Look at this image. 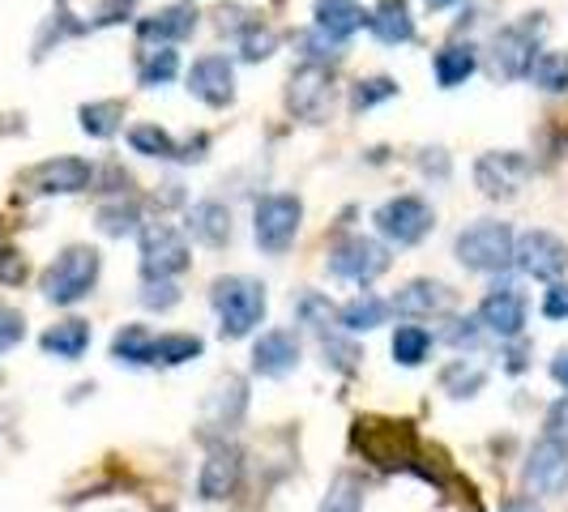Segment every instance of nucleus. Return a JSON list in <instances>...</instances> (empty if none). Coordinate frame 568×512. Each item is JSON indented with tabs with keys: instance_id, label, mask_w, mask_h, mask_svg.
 <instances>
[{
	"instance_id": "f257e3e1",
	"label": "nucleus",
	"mask_w": 568,
	"mask_h": 512,
	"mask_svg": "<svg viewBox=\"0 0 568 512\" xmlns=\"http://www.w3.org/2000/svg\"><path fill=\"white\" fill-rule=\"evenodd\" d=\"M210 308L219 316V334L227 341H240L265 320L270 295H265V283H256L248 274H227L210 286Z\"/></svg>"
},
{
	"instance_id": "f03ea898",
	"label": "nucleus",
	"mask_w": 568,
	"mask_h": 512,
	"mask_svg": "<svg viewBox=\"0 0 568 512\" xmlns=\"http://www.w3.org/2000/svg\"><path fill=\"white\" fill-rule=\"evenodd\" d=\"M99 274H103V256H99V248H90V244H69V248L43 269L39 290H43L48 304L73 308V304H82L85 295H94Z\"/></svg>"
},
{
	"instance_id": "7ed1b4c3",
	"label": "nucleus",
	"mask_w": 568,
	"mask_h": 512,
	"mask_svg": "<svg viewBox=\"0 0 568 512\" xmlns=\"http://www.w3.org/2000/svg\"><path fill=\"white\" fill-rule=\"evenodd\" d=\"M513 244H517V235H513L509 223L479 218L454 239V256L457 265L470 269V274H505L513 265Z\"/></svg>"
},
{
	"instance_id": "20e7f679",
	"label": "nucleus",
	"mask_w": 568,
	"mask_h": 512,
	"mask_svg": "<svg viewBox=\"0 0 568 512\" xmlns=\"http://www.w3.org/2000/svg\"><path fill=\"white\" fill-rule=\"evenodd\" d=\"M542 30H547L542 13H526L521 22H509V27L496 30V34H491V43H487V64H491V73H496V78H505V82L526 78V73H530V64H535V57H539Z\"/></svg>"
},
{
	"instance_id": "39448f33",
	"label": "nucleus",
	"mask_w": 568,
	"mask_h": 512,
	"mask_svg": "<svg viewBox=\"0 0 568 512\" xmlns=\"http://www.w3.org/2000/svg\"><path fill=\"white\" fill-rule=\"evenodd\" d=\"M304 227V201L295 193H270L253 205V239L265 256H283Z\"/></svg>"
},
{
	"instance_id": "423d86ee",
	"label": "nucleus",
	"mask_w": 568,
	"mask_h": 512,
	"mask_svg": "<svg viewBox=\"0 0 568 512\" xmlns=\"http://www.w3.org/2000/svg\"><path fill=\"white\" fill-rule=\"evenodd\" d=\"M372 223H376V231H381L389 244L415 248V244H424L427 235H432V227H436V209H432L424 197H415V193H402V197H389L385 205H376Z\"/></svg>"
},
{
	"instance_id": "0eeeda50",
	"label": "nucleus",
	"mask_w": 568,
	"mask_h": 512,
	"mask_svg": "<svg viewBox=\"0 0 568 512\" xmlns=\"http://www.w3.org/2000/svg\"><path fill=\"white\" fill-rule=\"evenodd\" d=\"M138 248H142L145 283H154V278H180V274L193 265L189 239L171 227V223H142V231H138Z\"/></svg>"
},
{
	"instance_id": "6e6552de",
	"label": "nucleus",
	"mask_w": 568,
	"mask_h": 512,
	"mask_svg": "<svg viewBox=\"0 0 568 512\" xmlns=\"http://www.w3.org/2000/svg\"><path fill=\"white\" fill-rule=\"evenodd\" d=\"M513 265L526 278H535V283H560L568 269V244L556 231H542V227L526 231L513 244Z\"/></svg>"
},
{
	"instance_id": "1a4fd4ad",
	"label": "nucleus",
	"mask_w": 568,
	"mask_h": 512,
	"mask_svg": "<svg viewBox=\"0 0 568 512\" xmlns=\"http://www.w3.org/2000/svg\"><path fill=\"white\" fill-rule=\"evenodd\" d=\"M526 316H530V299H526V290L517 283H500L491 286L484 295V304H479V325H484V334L500 341H517L526 334Z\"/></svg>"
},
{
	"instance_id": "9d476101",
	"label": "nucleus",
	"mask_w": 568,
	"mask_h": 512,
	"mask_svg": "<svg viewBox=\"0 0 568 512\" xmlns=\"http://www.w3.org/2000/svg\"><path fill=\"white\" fill-rule=\"evenodd\" d=\"M389 269V248L376 244L372 235H346L329 248V274L342 283H359L368 286Z\"/></svg>"
},
{
	"instance_id": "9b49d317",
	"label": "nucleus",
	"mask_w": 568,
	"mask_h": 512,
	"mask_svg": "<svg viewBox=\"0 0 568 512\" xmlns=\"http://www.w3.org/2000/svg\"><path fill=\"white\" fill-rule=\"evenodd\" d=\"M521 483L530 495H568V444L542 436L530 444V453L521 461Z\"/></svg>"
},
{
	"instance_id": "f8f14e48",
	"label": "nucleus",
	"mask_w": 568,
	"mask_h": 512,
	"mask_svg": "<svg viewBox=\"0 0 568 512\" xmlns=\"http://www.w3.org/2000/svg\"><path fill=\"white\" fill-rule=\"evenodd\" d=\"M22 184L34 197H73V193H85L94 184V163H85L78 154H60V158L30 167L22 175Z\"/></svg>"
},
{
	"instance_id": "ddd939ff",
	"label": "nucleus",
	"mask_w": 568,
	"mask_h": 512,
	"mask_svg": "<svg viewBox=\"0 0 568 512\" xmlns=\"http://www.w3.org/2000/svg\"><path fill=\"white\" fill-rule=\"evenodd\" d=\"M535 163L521 150H487L475 163V184L487 201H513L521 193V184L530 180Z\"/></svg>"
},
{
	"instance_id": "4468645a",
	"label": "nucleus",
	"mask_w": 568,
	"mask_h": 512,
	"mask_svg": "<svg viewBox=\"0 0 568 512\" xmlns=\"http://www.w3.org/2000/svg\"><path fill=\"white\" fill-rule=\"evenodd\" d=\"M286 107L291 115H300V120H325L329 107H334V73H329V64H300L295 73H291V82H286Z\"/></svg>"
},
{
	"instance_id": "2eb2a0df",
	"label": "nucleus",
	"mask_w": 568,
	"mask_h": 512,
	"mask_svg": "<svg viewBox=\"0 0 568 512\" xmlns=\"http://www.w3.org/2000/svg\"><path fill=\"white\" fill-rule=\"evenodd\" d=\"M389 308L402 320H415V325L419 320H440V316H449L457 308V290L449 283H440V278H410L389 299Z\"/></svg>"
},
{
	"instance_id": "dca6fc26",
	"label": "nucleus",
	"mask_w": 568,
	"mask_h": 512,
	"mask_svg": "<svg viewBox=\"0 0 568 512\" xmlns=\"http://www.w3.org/2000/svg\"><path fill=\"white\" fill-rule=\"evenodd\" d=\"M240 483H244V453L235 444H214L210 457L201 461L197 495L205 504H219V500H231Z\"/></svg>"
},
{
	"instance_id": "f3484780",
	"label": "nucleus",
	"mask_w": 568,
	"mask_h": 512,
	"mask_svg": "<svg viewBox=\"0 0 568 512\" xmlns=\"http://www.w3.org/2000/svg\"><path fill=\"white\" fill-rule=\"evenodd\" d=\"M189 94L197 103H205V107H227L231 99H235V64H231V57L210 52V57L193 60V69H189Z\"/></svg>"
},
{
	"instance_id": "a211bd4d",
	"label": "nucleus",
	"mask_w": 568,
	"mask_h": 512,
	"mask_svg": "<svg viewBox=\"0 0 568 512\" xmlns=\"http://www.w3.org/2000/svg\"><path fill=\"white\" fill-rule=\"evenodd\" d=\"M244 410H248V385L240 380V376H223L214 389H210V398H205V410H201V431L210 436V431H219V436H231L240 419H244Z\"/></svg>"
},
{
	"instance_id": "6ab92c4d",
	"label": "nucleus",
	"mask_w": 568,
	"mask_h": 512,
	"mask_svg": "<svg viewBox=\"0 0 568 512\" xmlns=\"http://www.w3.org/2000/svg\"><path fill=\"white\" fill-rule=\"evenodd\" d=\"M300 368V338L291 329H265L253 341V371L265 380H283Z\"/></svg>"
},
{
	"instance_id": "aec40b11",
	"label": "nucleus",
	"mask_w": 568,
	"mask_h": 512,
	"mask_svg": "<svg viewBox=\"0 0 568 512\" xmlns=\"http://www.w3.org/2000/svg\"><path fill=\"white\" fill-rule=\"evenodd\" d=\"M197 4H189V0H175V4H163L159 13H150L138 22V39L142 43H159V48H171V43H180V39H189L193 30H197Z\"/></svg>"
},
{
	"instance_id": "412c9836",
	"label": "nucleus",
	"mask_w": 568,
	"mask_h": 512,
	"mask_svg": "<svg viewBox=\"0 0 568 512\" xmlns=\"http://www.w3.org/2000/svg\"><path fill=\"white\" fill-rule=\"evenodd\" d=\"M90 320L82 316H69V320H57L52 329H43V338H39V350L43 355H52L60 363H78L85 350H90Z\"/></svg>"
},
{
	"instance_id": "4be33fe9",
	"label": "nucleus",
	"mask_w": 568,
	"mask_h": 512,
	"mask_svg": "<svg viewBox=\"0 0 568 512\" xmlns=\"http://www.w3.org/2000/svg\"><path fill=\"white\" fill-rule=\"evenodd\" d=\"M359 27H368V13L355 0H316L313 4V30H321L334 43H346Z\"/></svg>"
},
{
	"instance_id": "5701e85b",
	"label": "nucleus",
	"mask_w": 568,
	"mask_h": 512,
	"mask_svg": "<svg viewBox=\"0 0 568 512\" xmlns=\"http://www.w3.org/2000/svg\"><path fill=\"white\" fill-rule=\"evenodd\" d=\"M368 30L385 48H402L415 39V13L406 0H376V9L368 13Z\"/></svg>"
},
{
	"instance_id": "b1692460",
	"label": "nucleus",
	"mask_w": 568,
	"mask_h": 512,
	"mask_svg": "<svg viewBox=\"0 0 568 512\" xmlns=\"http://www.w3.org/2000/svg\"><path fill=\"white\" fill-rule=\"evenodd\" d=\"M189 235L205 248H223L231 244V209L223 201H197L189 209Z\"/></svg>"
},
{
	"instance_id": "393cba45",
	"label": "nucleus",
	"mask_w": 568,
	"mask_h": 512,
	"mask_svg": "<svg viewBox=\"0 0 568 512\" xmlns=\"http://www.w3.org/2000/svg\"><path fill=\"white\" fill-rule=\"evenodd\" d=\"M479 69V48L475 43H449L432 57V73H436V85L440 90H457L466 85V78Z\"/></svg>"
},
{
	"instance_id": "a878e982",
	"label": "nucleus",
	"mask_w": 568,
	"mask_h": 512,
	"mask_svg": "<svg viewBox=\"0 0 568 512\" xmlns=\"http://www.w3.org/2000/svg\"><path fill=\"white\" fill-rule=\"evenodd\" d=\"M389 313H394V308H389L381 295L364 290V295L346 299V304L338 308V325L346 329V334H368V329H376V325H385Z\"/></svg>"
},
{
	"instance_id": "bb28decb",
	"label": "nucleus",
	"mask_w": 568,
	"mask_h": 512,
	"mask_svg": "<svg viewBox=\"0 0 568 512\" xmlns=\"http://www.w3.org/2000/svg\"><path fill=\"white\" fill-rule=\"evenodd\" d=\"M129 145H133V154H142V158L184 163V145L175 142L168 129H159V124H133V129H129Z\"/></svg>"
},
{
	"instance_id": "cd10ccee",
	"label": "nucleus",
	"mask_w": 568,
	"mask_h": 512,
	"mask_svg": "<svg viewBox=\"0 0 568 512\" xmlns=\"http://www.w3.org/2000/svg\"><path fill=\"white\" fill-rule=\"evenodd\" d=\"M205 341L197 334H154L150 346V368H180L189 359H201Z\"/></svg>"
},
{
	"instance_id": "c85d7f7f",
	"label": "nucleus",
	"mask_w": 568,
	"mask_h": 512,
	"mask_svg": "<svg viewBox=\"0 0 568 512\" xmlns=\"http://www.w3.org/2000/svg\"><path fill=\"white\" fill-rule=\"evenodd\" d=\"M150 346H154V334L145 325H124L112 338V359L124 368H150Z\"/></svg>"
},
{
	"instance_id": "c756f323",
	"label": "nucleus",
	"mask_w": 568,
	"mask_h": 512,
	"mask_svg": "<svg viewBox=\"0 0 568 512\" xmlns=\"http://www.w3.org/2000/svg\"><path fill=\"white\" fill-rule=\"evenodd\" d=\"M432 329H424V325H398V334H394V341H389V350H394V363H402V368H419L427 355H432Z\"/></svg>"
},
{
	"instance_id": "7c9ffc66",
	"label": "nucleus",
	"mask_w": 568,
	"mask_h": 512,
	"mask_svg": "<svg viewBox=\"0 0 568 512\" xmlns=\"http://www.w3.org/2000/svg\"><path fill=\"white\" fill-rule=\"evenodd\" d=\"M78 120H82V133L99 137V142H108V137H115V133H120V124H124V103H120V99L85 103L82 112H78Z\"/></svg>"
},
{
	"instance_id": "2f4dec72",
	"label": "nucleus",
	"mask_w": 568,
	"mask_h": 512,
	"mask_svg": "<svg viewBox=\"0 0 568 512\" xmlns=\"http://www.w3.org/2000/svg\"><path fill=\"white\" fill-rule=\"evenodd\" d=\"M484 385H487V368H479L475 359H454V363H445V371H440V389L449 398H475Z\"/></svg>"
},
{
	"instance_id": "473e14b6",
	"label": "nucleus",
	"mask_w": 568,
	"mask_h": 512,
	"mask_svg": "<svg viewBox=\"0 0 568 512\" xmlns=\"http://www.w3.org/2000/svg\"><path fill=\"white\" fill-rule=\"evenodd\" d=\"M99 231L112 235V239L138 235V231H142V209H138V201L115 197V201H108V205H99Z\"/></svg>"
},
{
	"instance_id": "72a5a7b5",
	"label": "nucleus",
	"mask_w": 568,
	"mask_h": 512,
	"mask_svg": "<svg viewBox=\"0 0 568 512\" xmlns=\"http://www.w3.org/2000/svg\"><path fill=\"white\" fill-rule=\"evenodd\" d=\"M526 78L539 85L542 94H568V52H539Z\"/></svg>"
},
{
	"instance_id": "f704fd0d",
	"label": "nucleus",
	"mask_w": 568,
	"mask_h": 512,
	"mask_svg": "<svg viewBox=\"0 0 568 512\" xmlns=\"http://www.w3.org/2000/svg\"><path fill=\"white\" fill-rule=\"evenodd\" d=\"M175 73H180V57H175L171 48H145L142 57H138V82H142L145 90L168 85Z\"/></svg>"
},
{
	"instance_id": "c9c22d12",
	"label": "nucleus",
	"mask_w": 568,
	"mask_h": 512,
	"mask_svg": "<svg viewBox=\"0 0 568 512\" xmlns=\"http://www.w3.org/2000/svg\"><path fill=\"white\" fill-rule=\"evenodd\" d=\"M364 500H368L364 479L338 474V479L329 483V491H325V500H321V512H364Z\"/></svg>"
},
{
	"instance_id": "e433bc0d",
	"label": "nucleus",
	"mask_w": 568,
	"mask_h": 512,
	"mask_svg": "<svg viewBox=\"0 0 568 512\" xmlns=\"http://www.w3.org/2000/svg\"><path fill=\"white\" fill-rule=\"evenodd\" d=\"M398 94V82L394 78H368V82H359L351 90V112H372L376 103H385V99H394Z\"/></svg>"
},
{
	"instance_id": "4c0bfd02",
	"label": "nucleus",
	"mask_w": 568,
	"mask_h": 512,
	"mask_svg": "<svg viewBox=\"0 0 568 512\" xmlns=\"http://www.w3.org/2000/svg\"><path fill=\"white\" fill-rule=\"evenodd\" d=\"M321 350H325V363L338 371H355L359 368V346L355 341H346L342 334H321Z\"/></svg>"
},
{
	"instance_id": "58836bf2",
	"label": "nucleus",
	"mask_w": 568,
	"mask_h": 512,
	"mask_svg": "<svg viewBox=\"0 0 568 512\" xmlns=\"http://www.w3.org/2000/svg\"><path fill=\"white\" fill-rule=\"evenodd\" d=\"M274 48H278V34L270 27H261V22H253V27L240 34V57L244 60H270L274 57Z\"/></svg>"
},
{
	"instance_id": "ea45409f",
	"label": "nucleus",
	"mask_w": 568,
	"mask_h": 512,
	"mask_svg": "<svg viewBox=\"0 0 568 512\" xmlns=\"http://www.w3.org/2000/svg\"><path fill=\"white\" fill-rule=\"evenodd\" d=\"M27 338V316L9 304H0V355H9L13 346H22Z\"/></svg>"
},
{
	"instance_id": "a19ab883",
	"label": "nucleus",
	"mask_w": 568,
	"mask_h": 512,
	"mask_svg": "<svg viewBox=\"0 0 568 512\" xmlns=\"http://www.w3.org/2000/svg\"><path fill=\"white\" fill-rule=\"evenodd\" d=\"M142 304L150 313H168V308L180 304V290H175L171 278H154V283H142Z\"/></svg>"
},
{
	"instance_id": "79ce46f5",
	"label": "nucleus",
	"mask_w": 568,
	"mask_h": 512,
	"mask_svg": "<svg viewBox=\"0 0 568 512\" xmlns=\"http://www.w3.org/2000/svg\"><path fill=\"white\" fill-rule=\"evenodd\" d=\"M300 320L325 334V329H329V320H338V308H334L329 299H321V295H304V299H300Z\"/></svg>"
},
{
	"instance_id": "37998d69",
	"label": "nucleus",
	"mask_w": 568,
	"mask_h": 512,
	"mask_svg": "<svg viewBox=\"0 0 568 512\" xmlns=\"http://www.w3.org/2000/svg\"><path fill=\"white\" fill-rule=\"evenodd\" d=\"M542 427H547V436H551V440L568 444V393L560 401H551V410H547Z\"/></svg>"
},
{
	"instance_id": "c03bdc74",
	"label": "nucleus",
	"mask_w": 568,
	"mask_h": 512,
	"mask_svg": "<svg viewBox=\"0 0 568 512\" xmlns=\"http://www.w3.org/2000/svg\"><path fill=\"white\" fill-rule=\"evenodd\" d=\"M542 316L547 320H568V283H551V290L542 295Z\"/></svg>"
},
{
	"instance_id": "a18cd8bd",
	"label": "nucleus",
	"mask_w": 568,
	"mask_h": 512,
	"mask_svg": "<svg viewBox=\"0 0 568 512\" xmlns=\"http://www.w3.org/2000/svg\"><path fill=\"white\" fill-rule=\"evenodd\" d=\"M27 278V260L18 253H0V283H22Z\"/></svg>"
},
{
	"instance_id": "49530a36",
	"label": "nucleus",
	"mask_w": 568,
	"mask_h": 512,
	"mask_svg": "<svg viewBox=\"0 0 568 512\" xmlns=\"http://www.w3.org/2000/svg\"><path fill=\"white\" fill-rule=\"evenodd\" d=\"M419 171H424V175H436V180H449V158H445V150H424Z\"/></svg>"
},
{
	"instance_id": "de8ad7c7",
	"label": "nucleus",
	"mask_w": 568,
	"mask_h": 512,
	"mask_svg": "<svg viewBox=\"0 0 568 512\" xmlns=\"http://www.w3.org/2000/svg\"><path fill=\"white\" fill-rule=\"evenodd\" d=\"M500 512H542V509L535 504V495H513V500L500 504Z\"/></svg>"
},
{
	"instance_id": "09e8293b",
	"label": "nucleus",
	"mask_w": 568,
	"mask_h": 512,
	"mask_svg": "<svg viewBox=\"0 0 568 512\" xmlns=\"http://www.w3.org/2000/svg\"><path fill=\"white\" fill-rule=\"evenodd\" d=\"M551 380L568 389V346L565 350H556V359H551Z\"/></svg>"
},
{
	"instance_id": "8fccbe9b",
	"label": "nucleus",
	"mask_w": 568,
	"mask_h": 512,
	"mask_svg": "<svg viewBox=\"0 0 568 512\" xmlns=\"http://www.w3.org/2000/svg\"><path fill=\"white\" fill-rule=\"evenodd\" d=\"M427 9H432V13H440V9H454L457 0H424Z\"/></svg>"
},
{
	"instance_id": "3c124183",
	"label": "nucleus",
	"mask_w": 568,
	"mask_h": 512,
	"mask_svg": "<svg viewBox=\"0 0 568 512\" xmlns=\"http://www.w3.org/2000/svg\"><path fill=\"white\" fill-rule=\"evenodd\" d=\"M115 4V13H120V9H129V4H133V0H112Z\"/></svg>"
}]
</instances>
